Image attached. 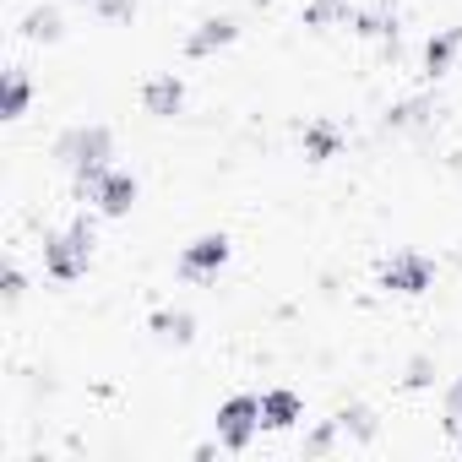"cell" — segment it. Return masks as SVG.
<instances>
[{"mask_svg": "<svg viewBox=\"0 0 462 462\" xmlns=\"http://www.w3.org/2000/svg\"><path fill=\"white\" fill-rule=\"evenodd\" d=\"M152 337L158 343H169V348H185L190 337H196V316L190 310H152Z\"/></svg>", "mask_w": 462, "mask_h": 462, "instance_id": "obj_10", "label": "cell"}, {"mask_svg": "<svg viewBox=\"0 0 462 462\" xmlns=\"http://www.w3.org/2000/svg\"><path fill=\"white\" fill-rule=\"evenodd\" d=\"M55 158L82 180V174H98V169H109V158H115V131L109 125H71L60 142H55Z\"/></svg>", "mask_w": 462, "mask_h": 462, "instance_id": "obj_2", "label": "cell"}, {"mask_svg": "<svg viewBox=\"0 0 462 462\" xmlns=\"http://www.w3.org/2000/svg\"><path fill=\"white\" fill-rule=\"evenodd\" d=\"M93 262V223L77 217L66 228H55V235H44V273L55 283H77Z\"/></svg>", "mask_w": 462, "mask_h": 462, "instance_id": "obj_1", "label": "cell"}, {"mask_svg": "<svg viewBox=\"0 0 462 462\" xmlns=\"http://www.w3.org/2000/svg\"><path fill=\"white\" fill-rule=\"evenodd\" d=\"M402 381H408L413 392H419V386H430V381H435V359H430V354H413V359H408V375H402Z\"/></svg>", "mask_w": 462, "mask_h": 462, "instance_id": "obj_20", "label": "cell"}, {"mask_svg": "<svg viewBox=\"0 0 462 462\" xmlns=\"http://www.w3.org/2000/svg\"><path fill=\"white\" fill-rule=\"evenodd\" d=\"M457 50H462V28H440V33L424 44V77H446L451 60H457Z\"/></svg>", "mask_w": 462, "mask_h": 462, "instance_id": "obj_12", "label": "cell"}, {"mask_svg": "<svg viewBox=\"0 0 462 462\" xmlns=\"http://www.w3.org/2000/svg\"><path fill=\"white\" fill-rule=\"evenodd\" d=\"M435 283V262L424 256V251H397V256H386L381 262V289L386 294H424Z\"/></svg>", "mask_w": 462, "mask_h": 462, "instance_id": "obj_5", "label": "cell"}, {"mask_svg": "<svg viewBox=\"0 0 462 462\" xmlns=\"http://www.w3.org/2000/svg\"><path fill=\"white\" fill-rule=\"evenodd\" d=\"M424 115H430V98H408V104L386 109V125L392 131H408V125H424Z\"/></svg>", "mask_w": 462, "mask_h": 462, "instance_id": "obj_17", "label": "cell"}, {"mask_svg": "<svg viewBox=\"0 0 462 462\" xmlns=\"http://www.w3.org/2000/svg\"><path fill=\"white\" fill-rule=\"evenodd\" d=\"M77 190L104 212V217H125L131 207H136V196H142V185H136V174H125V169H98V174H82L77 180Z\"/></svg>", "mask_w": 462, "mask_h": 462, "instance_id": "obj_3", "label": "cell"}, {"mask_svg": "<svg viewBox=\"0 0 462 462\" xmlns=\"http://www.w3.org/2000/svg\"><path fill=\"white\" fill-rule=\"evenodd\" d=\"M228 235H196L185 251H180V273L190 278V283H212L223 267H228Z\"/></svg>", "mask_w": 462, "mask_h": 462, "instance_id": "obj_6", "label": "cell"}, {"mask_svg": "<svg viewBox=\"0 0 462 462\" xmlns=\"http://www.w3.org/2000/svg\"><path fill=\"white\" fill-rule=\"evenodd\" d=\"M98 6V17H109V23H131L136 17V0H93Z\"/></svg>", "mask_w": 462, "mask_h": 462, "instance_id": "obj_22", "label": "cell"}, {"mask_svg": "<svg viewBox=\"0 0 462 462\" xmlns=\"http://www.w3.org/2000/svg\"><path fill=\"white\" fill-rule=\"evenodd\" d=\"M337 424H343V435H354V440H375V413H370L365 402L337 408Z\"/></svg>", "mask_w": 462, "mask_h": 462, "instance_id": "obj_15", "label": "cell"}, {"mask_svg": "<svg viewBox=\"0 0 462 462\" xmlns=\"http://www.w3.org/2000/svg\"><path fill=\"white\" fill-rule=\"evenodd\" d=\"M446 435H462V381L446 386Z\"/></svg>", "mask_w": 462, "mask_h": 462, "instance_id": "obj_21", "label": "cell"}, {"mask_svg": "<svg viewBox=\"0 0 462 462\" xmlns=\"http://www.w3.org/2000/svg\"><path fill=\"white\" fill-rule=\"evenodd\" d=\"M256 430H262V397L240 392V397H228L217 408V446L223 451H245L256 440Z\"/></svg>", "mask_w": 462, "mask_h": 462, "instance_id": "obj_4", "label": "cell"}, {"mask_svg": "<svg viewBox=\"0 0 462 462\" xmlns=\"http://www.w3.org/2000/svg\"><path fill=\"white\" fill-rule=\"evenodd\" d=\"M23 33H28L33 44H60V33H66L60 6H33V12L23 17Z\"/></svg>", "mask_w": 462, "mask_h": 462, "instance_id": "obj_14", "label": "cell"}, {"mask_svg": "<svg viewBox=\"0 0 462 462\" xmlns=\"http://www.w3.org/2000/svg\"><path fill=\"white\" fill-rule=\"evenodd\" d=\"M337 430H343L337 419L316 424V430H310V440H305V457H327V451H332V440H337Z\"/></svg>", "mask_w": 462, "mask_h": 462, "instance_id": "obj_19", "label": "cell"}, {"mask_svg": "<svg viewBox=\"0 0 462 462\" xmlns=\"http://www.w3.org/2000/svg\"><path fill=\"white\" fill-rule=\"evenodd\" d=\"M305 419V402H300V392H289V386H273V392H262V424L267 430H294Z\"/></svg>", "mask_w": 462, "mask_h": 462, "instance_id": "obj_9", "label": "cell"}, {"mask_svg": "<svg viewBox=\"0 0 462 462\" xmlns=\"http://www.w3.org/2000/svg\"><path fill=\"white\" fill-rule=\"evenodd\" d=\"M235 39H240V23L223 12V17H207V23H196V33L185 39V55H190V60H207V55L228 50Z\"/></svg>", "mask_w": 462, "mask_h": 462, "instance_id": "obj_7", "label": "cell"}, {"mask_svg": "<svg viewBox=\"0 0 462 462\" xmlns=\"http://www.w3.org/2000/svg\"><path fill=\"white\" fill-rule=\"evenodd\" d=\"M23 294H28V283H23V273H17V267H6V305H17Z\"/></svg>", "mask_w": 462, "mask_h": 462, "instance_id": "obj_23", "label": "cell"}, {"mask_svg": "<svg viewBox=\"0 0 462 462\" xmlns=\"http://www.w3.org/2000/svg\"><path fill=\"white\" fill-rule=\"evenodd\" d=\"M354 28H359L365 39H386V33H397V12L386 6V0H381L375 12H359V17H354Z\"/></svg>", "mask_w": 462, "mask_h": 462, "instance_id": "obj_16", "label": "cell"}, {"mask_svg": "<svg viewBox=\"0 0 462 462\" xmlns=\"http://www.w3.org/2000/svg\"><path fill=\"white\" fill-rule=\"evenodd\" d=\"M337 17H348V0H310L305 6V28H327Z\"/></svg>", "mask_w": 462, "mask_h": 462, "instance_id": "obj_18", "label": "cell"}, {"mask_svg": "<svg viewBox=\"0 0 462 462\" xmlns=\"http://www.w3.org/2000/svg\"><path fill=\"white\" fill-rule=\"evenodd\" d=\"M28 104H33V82H28V71H6V88H0V120H23L28 115Z\"/></svg>", "mask_w": 462, "mask_h": 462, "instance_id": "obj_13", "label": "cell"}, {"mask_svg": "<svg viewBox=\"0 0 462 462\" xmlns=\"http://www.w3.org/2000/svg\"><path fill=\"white\" fill-rule=\"evenodd\" d=\"M300 147H305V158H310V163H327V158H337L343 136H337V125H332V120H310V125L300 131Z\"/></svg>", "mask_w": 462, "mask_h": 462, "instance_id": "obj_11", "label": "cell"}, {"mask_svg": "<svg viewBox=\"0 0 462 462\" xmlns=\"http://www.w3.org/2000/svg\"><path fill=\"white\" fill-rule=\"evenodd\" d=\"M142 109H147L152 120H174V115L185 109V82H180L174 71H163V77H152V82L142 88Z\"/></svg>", "mask_w": 462, "mask_h": 462, "instance_id": "obj_8", "label": "cell"}]
</instances>
